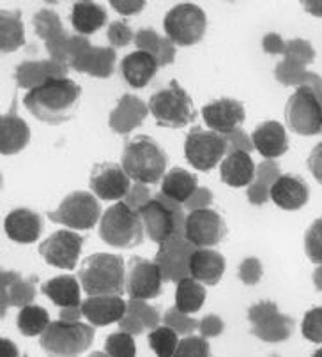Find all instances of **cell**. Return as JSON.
<instances>
[{
  "label": "cell",
  "mask_w": 322,
  "mask_h": 357,
  "mask_svg": "<svg viewBox=\"0 0 322 357\" xmlns=\"http://www.w3.org/2000/svg\"><path fill=\"white\" fill-rule=\"evenodd\" d=\"M101 216V206L92 193L73 191L61 202L57 211H50L48 218L53 223L66 225L75 230H91Z\"/></svg>",
  "instance_id": "30bf717a"
},
{
  "label": "cell",
  "mask_w": 322,
  "mask_h": 357,
  "mask_svg": "<svg viewBox=\"0 0 322 357\" xmlns=\"http://www.w3.org/2000/svg\"><path fill=\"white\" fill-rule=\"evenodd\" d=\"M228 142L218 131H207L193 126L184 140V156L188 163L200 172H209L220 165L227 152Z\"/></svg>",
  "instance_id": "ba28073f"
},
{
  "label": "cell",
  "mask_w": 322,
  "mask_h": 357,
  "mask_svg": "<svg viewBox=\"0 0 322 357\" xmlns=\"http://www.w3.org/2000/svg\"><path fill=\"white\" fill-rule=\"evenodd\" d=\"M84 243L85 239L78 234L69 232V230H59L39 244V255L48 266L73 271L78 264Z\"/></svg>",
  "instance_id": "4fadbf2b"
},
{
  "label": "cell",
  "mask_w": 322,
  "mask_h": 357,
  "mask_svg": "<svg viewBox=\"0 0 322 357\" xmlns=\"http://www.w3.org/2000/svg\"><path fill=\"white\" fill-rule=\"evenodd\" d=\"M220 175L227 186L244 188L254 183L255 163L247 151H232L221 161Z\"/></svg>",
  "instance_id": "cb8c5ba5"
},
{
  "label": "cell",
  "mask_w": 322,
  "mask_h": 357,
  "mask_svg": "<svg viewBox=\"0 0 322 357\" xmlns=\"http://www.w3.org/2000/svg\"><path fill=\"white\" fill-rule=\"evenodd\" d=\"M50 324V315L45 308L36 306V304H27L20 310L16 326L23 336H39L45 333V329Z\"/></svg>",
  "instance_id": "4dcf8cb0"
},
{
  "label": "cell",
  "mask_w": 322,
  "mask_h": 357,
  "mask_svg": "<svg viewBox=\"0 0 322 357\" xmlns=\"http://www.w3.org/2000/svg\"><path fill=\"white\" fill-rule=\"evenodd\" d=\"M168 156L161 145L147 135H135L124 144L122 168L129 178L142 184H156L165 177Z\"/></svg>",
  "instance_id": "7a4b0ae2"
},
{
  "label": "cell",
  "mask_w": 322,
  "mask_h": 357,
  "mask_svg": "<svg viewBox=\"0 0 322 357\" xmlns=\"http://www.w3.org/2000/svg\"><path fill=\"white\" fill-rule=\"evenodd\" d=\"M198 178L191 172L184 170V168H172L167 172L163 178H161V193L165 197H170L175 202H186L191 195L197 191Z\"/></svg>",
  "instance_id": "83f0119b"
},
{
  "label": "cell",
  "mask_w": 322,
  "mask_h": 357,
  "mask_svg": "<svg viewBox=\"0 0 322 357\" xmlns=\"http://www.w3.org/2000/svg\"><path fill=\"white\" fill-rule=\"evenodd\" d=\"M202 117L212 131L230 133L244 122V105L237 99L221 98L202 108Z\"/></svg>",
  "instance_id": "2e32d148"
},
{
  "label": "cell",
  "mask_w": 322,
  "mask_h": 357,
  "mask_svg": "<svg viewBox=\"0 0 322 357\" xmlns=\"http://www.w3.org/2000/svg\"><path fill=\"white\" fill-rule=\"evenodd\" d=\"M108 39L115 46H126L131 41V31H129V27L124 25V23L114 22L110 25V31H108Z\"/></svg>",
  "instance_id": "8d00e7d4"
},
{
  "label": "cell",
  "mask_w": 322,
  "mask_h": 357,
  "mask_svg": "<svg viewBox=\"0 0 322 357\" xmlns=\"http://www.w3.org/2000/svg\"><path fill=\"white\" fill-rule=\"evenodd\" d=\"M121 73L133 89H144L158 73V61L145 50H138L122 59Z\"/></svg>",
  "instance_id": "603a6c76"
},
{
  "label": "cell",
  "mask_w": 322,
  "mask_h": 357,
  "mask_svg": "<svg viewBox=\"0 0 322 357\" xmlns=\"http://www.w3.org/2000/svg\"><path fill=\"white\" fill-rule=\"evenodd\" d=\"M78 278L87 296H121L126 287L124 260L121 255L94 253L82 262Z\"/></svg>",
  "instance_id": "3957f363"
},
{
  "label": "cell",
  "mask_w": 322,
  "mask_h": 357,
  "mask_svg": "<svg viewBox=\"0 0 322 357\" xmlns=\"http://www.w3.org/2000/svg\"><path fill=\"white\" fill-rule=\"evenodd\" d=\"M184 236L198 248H211L227 237V223L214 209H195L188 214Z\"/></svg>",
  "instance_id": "7c38bea8"
},
{
  "label": "cell",
  "mask_w": 322,
  "mask_h": 357,
  "mask_svg": "<svg viewBox=\"0 0 322 357\" xmlns=\"http://www.w3.org/2000/svg\"><path fill=\"white\" fill-rule=\"evenodd\" d=\"M285 121L294 133L312 137L322 130V105L308 85H300L285 105Z\"/></svg>",
  "instance_id": "9c48e42d"
},
{
  "label": "cell",
  "mask_w": 322,
  "mask_h": 357,
  "mask_svg": "<svg viewBox=\"0 0 322 357\" xmlns=\"http://www.w3.org/2000/svg\"><path fill=\"white\" fill-rule=\"evenodd\" d=\"M254 335L264 342H281L292 333V320L281 315L275 303H258L250 310Z\"/></svg>",
  "instance_id": "9a60e30c"
},
{
  "label": "cell",
  "mask_w": 322,
  "mask_h": 357,
  "mask_svg": "<svg viewBox=\"0 0 322 357\" xmlns=\"http://www.w3.org/2000/svg\"><path fill=\"white\" fill-rule=\"evenodd\" d=\"M308 168H310L312 175L317 178V183L322 184V142L314 147V151L310 152V156L307 160Z\"/></svg>",
  "instance_id": "74e56055"
},
{
  "label": "cell",
  "mask_w": 322,
  "mask_h": 357,
  "mask_svg": "<svg viewBox=\"0 0 322 357\" xmlns=\"http://www.w3.org/2000/svg\"><path fill=\"white\" fill-rule=\"evenodd\" d=\"M149 347L158 357L175 356V350L179 347L177 333L168 326L156 327L154 331L149 333Z\"/></svg>",
  "instance_id": "d6a6232c"
},
{
  "label": "cell",
  "mask_w": 322,
  "mask_h": 357,
  "mask_svg": "<svg viewBox=\"0 0 322 357\" xmlns=\"http://www.w3.org/2000/svg\"><path fill=\"white\" fill-rule=\"evenodd\" d=\"M71 23L78 34L91 36L103 27L106 23V11L94 2H76L73 6Z\"/></svg>",
  "instance_id": "f1b7e54d"
},
{
  "label": "cell",
  "mask_w": 322,
  "mask_h": 357,
  "mask_svg": "<svg viewBox=\"0 0 322 357\" xmlns=\"http://www.w3.org/2000/svg\"><path fill=\"white\" fill-rule=\"evenodd\" d=\"M305 251L315 266H322V216L317 218L305 234Z\"/></svg>",
  "instance_id": "e575fe53"
},
{
  "label": "cell",
  "mask_w": 322,
  "mask_h": 357,
  "mask_svg": "<svg viewBox=\"0 0 322 357\" xmlns=\"http://www.w3.org/2000/svg\"><path fill=\"white\" fill-rule=\"evenodd\" d=\"M163 274L156 262L131 257L126 267V292L131 299L149 301L161 294Z\"/></svg>",
  "instance_id": "8fae6325"
},
{
  "label": "cell",
  "mask_w": 322,
  "mask_h": 357,
  "mask_svg": "<svg viewBox=\"0 0 322 357\" xmlns=\"http://www.w3.org/2000/svg\"><path fill=\"white\" fill-rule=\"evenodd\" d=\"M149 112L156 119V124L170 130H181L197 117L190 94L177 84V80H172L168 89H161L151 96Z\"/></svg>",
  "instance_id": "277c9868"
},
{
  "label": "cell",
  "mask_w": 322,
  "mask_h": 357,
  "mask_svg": "<svg viewBox=\"0 0 322 357\" xmlns=\"http://www.w3.org/2000/svg\"><path fill=\"white\" fill-rule=\"evenodd\" d=\"M41 292L61 308H76L82 304L80 283L75 276H55L41 285Z\"/></svg>",
  "instance_id": "4316f807"
},
{
  "label": "cell",
  "mask_w": 322,
  "mask_h": 357,
  "mask_svg": "<svg viewBox=\"0 0 322 357\" xmlns=\"http://www.w3.org/2000/svg\"><path fill=\"white\" fill-rule=\"evenodd\" d=\"M106 354L112 357H135L137 345L135 340L128 333H114L106 338L105 342Z\"/></svg>",
  "instance_id": "836d02e7"
},
{
  "label": "cell",
  "mask_w": 322,
  "mask_h": 357,
  "mask_svg": "<svg viewBox=\"0 0 322 357\" xmlns=\"http://www.w3.org/2000/svg\"><path fill=\"white\" fill-rule=\"evenodd\" d=\"M138 214H140L142 225H144V230L149 239L159 246H163L175 230L172 211L165 207L161 202L149 200L138 209Z\"/></svg>",
  "instance_id": "ac0fdd59"
},
{
  "label": "cell",
  "mask_w": 322,
  "mask_h": 357,
  "mask_svg": "<svg viewBox=\"0 0 322 357\" xmlns=\"http://www.w3.org/2000/svg\"><path fill=\"white\" fill-rule=\"evenodd\" d=\"M271 200L284 211H298L310 198V188L301 175H280L271 186Z\"/></svg>",
  "instance_id": "d6986e66"
},
{
  "label": "cell",
  "mask_w": 322,
  "mask_h": 357,
  "mask_svg": "<svg viewBox=\"0 0 322 357\" xmlns=\"http://www.w3.org/2000/svg\"><path fill=\"white\" fill-rule=\"evenodd\" d=\"M80 310L85 319L91 320L92 326L105 327L119 322L126 315L128 304L121 296L105 294V296H89L80 304Z\"/></svg>",
  "instance_id": "e0dca14e"
},
{
  "label": "cell",
  "mask_w": 322,
  "mask_h": 357,
  "mask_svg": "<svg viewBox=\"0 0 322 357\" xmlns=\"http://www.w3.org/2000/svg\"><path fill=\"white\" fill-rule=\"evenodd\" d=\"M82 101V87L66 76H48L25 94V108L50 126L71 121Z\"/></svg>",
  "instance_id": "6da1fadb"
},
{
  "label": "cell",
  "mask_w": 322,
  "mask_h": 357,
  "mask_svg": "<svg viewBox=\"0 0 322 357\" xmlns=\"http://www.w3.org/2000/svg\"><path fill=\"white\" fill-rule=\"evenodd\" d=\"M225 266H227L225 257L214 250H197L188 259V269H190L191 278L209 287L220 283L225 273Z\"/></svg>",
  "instance_id": "7402d4cb"
},
{
  "label": "cell",
  "mask_w": 322,
  "mask_h": 357,
  "mask_svg": "<svg viewBox=\"0 0 322 357\" xmlns=\"http://www.w3.org/2000/svg\"><path fill=\"white\" fill-rule=\"evenodd\" d=\"M20 11H2V52L9 54L20 46L25 45L23 38V25L20 20Z\"/></svg>",
  "instance_id": "1f68e13d"
},
{
  "label": "cell",
  "mask_w": 322,
  "mask_h": 357,
  "mask_svg": "<svg viewBox=\"0 0 322 357\" xmlns=\"http://www.w3.org/2000/svg\"><path fill=\"white\" fill-rule=\"evenodd\" d=\"M4 230L11 241L18 244H32L43 232V220L31 209H15L6 216Z\"/></svg>",
  "instance_id": "ffe728a7"
},
{
  "label": "cell",
  "mask_w": 322,
  "mask_h": 357,
  "mask_svg": "<svg viewBox=\"0 0 322 357\" xmlns=\"http://www.w3.org/2000/svg\"><path fill=\"white\" fill-rule=\"evenodd\" d=\"M205 289L195 278H184L177 283L175 290V308L184 315L197 313L204 306Z\"/></svg>",
  "instance_id": "f546056e"
},
{
  "label": "cell",
  "mask_w": 322,
  "mask_h": 357,
  "mask_svg": "<svg viewBox=\"0 0 322 357\" xmlns=\"http://www.w3.org/2000/svg\"><path fill=\"white\" fill-rule=\"evenodd\" d=\"M129 175L126 174L122 165L117 163H98L92 167L89 186L91 191L101 200H121L129 191Z\"/></svg>",
  "instance_id": "5bb4252c"
},
{
  "label": "cell",
  "mask_w": 322,
  "mask_h": 357,
  "mask_svg": "<svg viewBox=\"0 0 322 357\" xmlns=\"http://www.w3.org/2000/svg\"><path fill=\"white\" fill-rule=\"evenodd\" d=\"M257 152L265 160H277L288 151V138L285 128L277 121H265L257 126L251 135Z\"/></svg>",
  "instance_id": "44dd1931"
},
{
  "label": "cell",
  "mask_w": 322,
  "mask_h": 357,
  "mask_svg": "<svg viewBox=\"0 0 322 357\" xmlns=\"http://www.w3.org/2000/svg\"><path fill=\"white\" fill-rule=\"evenodd\" d=\"M301 333L312 343H322V308H314L305 315Z\"/></svg>",
  "instance_id": "d590c367"
},
{
  "label": "cell",
  "mask_w": 322,
  "mask_h": 357,
  "mask_svg": "<svg viewBox=\"0 0 322 357\" xmlns=\"http://www.w3.org/2000/svg\"><path fill=\"white\" fill-rule=\"evenodd\" d=\"M94 342L92 326L82 322H50L39 338L41 349L53 356H80Z\"/></svg>",
  "instance_id": "8992f818"
},
{
  "label": "cell",
  "mask_w": 322,
  "mask_h": 357,
  "mask_svg": "<svg viewBox=\"0 0 322 357\" xmlns=\"http://www.w3.org/2000/svg\"><path fill=\"white\" fill-rule=\"evenodd\" d=\"M99 237L114 248H135L144 241V225L137 211L119 202L103 214L99 221Z\"/></svg>",
  "instance_id": "5b68a950"
},
{
  "label": "cell",
  "mask_w": 322,
  "mask_h": 357,
  "mask_svg": "<svg viewBox=\"0 0 322 357\" xmlns=\"http://www.w3.org/2000/svg\"><path fill=\"white\" fill-rule=\"evenodd\" d=\"M167 38L177 46H193L202 41L207 29L205 13L197 4H177L163 20Z\"/></svg>",
  "instance_id": "52a82bcc"
},
{
  "label": "cell",
  "mask_w": 322,
  "mask_h": 357,
  "mask_svg": "<svg viewBox=\"0 0 322 357\" xmlns=\"http://www.w3.org/2000/svg\"><path fill=\"white\" fill-rule=\"evenodd\" d=\"M31 142V128L16 114V101L13 103L11 112L2 115L0 121V149L2 154H16L25 149Z\"/></svg>",
  "instance_id": "d4e9b609"
},
{
  "label": "cell",
  "mask_w": 322,
  "mask_h": 357,
  "mask_svg": "<svg viewBox=\"0 0 322 357\" xmlns=\"http://www.w3.org/2000/svg\"><path fill=\"white\" fill-rule=\"evenodd\" d=\"M36 278L25 280L18 273H2V313L8 306H27L36 296L34 290Z\"/></svg>",
  "instance_id": "484cf974"
}]
</instances>
